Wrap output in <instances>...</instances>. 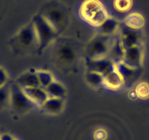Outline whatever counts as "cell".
<instances>
[{
  "label": "cell",
  "mask_w": 149,
  "mask_h": 140,
  "mask_svg": "<svg viewBox=\"0 0 149 140\" xmlns=\"http://www.w3.org/2000/svg\"><path fill=\"white\" fill-rule=\"evenodd\" d=\"M80 15L93 26H100L109 17L108 13L99 0H86L80 9Z\"/></svg>",
  "instance_id": "cell-1"
},
{
  "label": "cell",
  "mask_w": 149,
  "mask_h": 140,
  "mask_svg": "<svg viewBox=\"0 0 149 140\" xmlns=\"http://www.w3.org/2000/svg\"><path fill=\"white\" fill-rule=\"evenodd\" d=\"M38 41V51H42L54 41L56 31L42 15H37L32 20Z\"/></svg>",
  "instance_id": "cell-2"
},
{
  "label": "cell",
  "mask_w": 149,
  "mask_h": 140,
  "mask_svg": "<svg viewBox=\"0 0 149 140\" xmlns=\"http://www.w3.org/2000/svg\"><path fill=\"white\" fill-rule=\"evenodd\" d=\"M113 36L98 34L88 42L86 46L88 57L91 58H100L108 56L113 42Z\"/></svg>",
  "instance_id": "cell-3"
},
{
  "label": "cell",
  "mask_w": 149,
  "mask_h": 140,
  "mask_svg": "<svg viewBox=\"0 0 149 140\" xmlns=\"http://www.w3.org/2000/svg\"><path fill=\"white\" fill-rule=\"evenodd\" d=\"M10 105L14 111L19 113H24L35 107V105L24 94L22 88L15 82L10 85Z\"/></svg>",
  "instance_id": "cell-4"
},
{
  "label": "cell",
  "mask_w": 149,
  "mask_h": 140,
  "mask_svg": "<svg viewBox=\"0 0 149 140\" xmlns=\"http://www.w3.org/2000/svg\"><path fill=\"white\" fill-rule=\"evenodd\" d=\"M16 42L21 48L29 51L38 48V41L32 22L20 29L16 35Z\"/></svg>",
  "instance_id": "cell-5"
},
{
  "label": "cell",
  "mask_w": 149,
  "mask_h": 140,
  "mask_svg": "<svg viewBox=\"0 0 149 140\" xmlns=\"http://www.w3.org/2000/svg\"><path fill=\"white\" fill-rule=\"evenodd\" d=\"M117 33L121 45L125 50L136 45H143V34L141 30L129 28L125 24H123L121 26L119 25Z\"/></svg>",
  "instance_id": "cell-6"
},
{
  "label": "cell",
  "mask_w": 149,
  "mask_h": 140,
  "mask_svg": "<svg viewBox=\"0 0 149 140\" xmlns=\"http://www.w3.org/2000/svg\"><path fill=\"white\" fill-rule=\"evenodd\" d=\"M56 58L61 65L69 66L74 62L77 57L76 50L68 42H61L56 46Z\"/></svg>",
  "instance_id": "cell-7"
},
{
  "label": "cell",
  "mask_w": 149,
  "mask_h": 140,
  "mask_svg": "<svg viewBox=\"0 0 149 140\" xmlns=\"http://www.w3.org/2000/svg\"><path fill=\"white\" fill-rule=\"evenodd\" d=\"M144 61V51L143 45H136L125 50L122 62L128 67L140 69Z\"/></svg>",
  "instance_id": "cell-8"
},
{
  "label": "cell",
  "mask_w": 149,
  "mask_h": 140,
  "mask_svg": "<svg viewBox=\"0 0 149 140\" xmlns=\"http://www.w3.org/2000/svg\"><path fill=\"white\" fill-rule=\"evenodd\" d=\"M86 65L88 70L105 75L116 69V64L108 56L100 58H91L87 56Z\"/></svg>",
  "instance_id": "cell-9"
},
{
  "label": "cell",
  "mask_w": 149,
  "mask_h": 140,
  "mask_svg": "<svg viewBox=\"0 0 149 140\" xmlns=\"http://www.w3.org/2000/svg\"><path fill=\"white\" fill-rule=\"evenodd\" d=\"M22 90L27 98L38 107H40L49 97L45 88L40 86L29 87L22 88Z\"/></svg>",
  "instance_id": "cell-10"
},
{
  "label": "cell",
  "mask_w": 149,
  "mask_h": 140,
  "mask_svg": "<svg viewBox=\"0 0 149 140\" xmlns=\"http://www.w3.org/2000/svg\"><path fill=\"white\" fill-rule=\"evenodd\" d=\"M103 76H104L103 88L113 91H121L125 88L124 80L116 69L105 74Z\"/></svg>",
  "instance_id": "cell-11"
},
{
  "label": "cell",
  "mask_w": 149,
  "mask_h": 140,
  "mask_svg": "<svg viewBox=\"0 0 149 140\" xmlns=\"http://www.w3.org/2000/svg\"><path fill=\"white\" fill-rule=\"evenodd\" d=\"M116 69L122 78L125 88L131 87L139 75V69L131 68L124 64L122 61L116 64Z\"/></svg>",
  "instance_id": "cell-12"
},
{
  "label": "cell",
  "mask_w": 149,
  "mask_h": 140,
  "mask_svg": "<svg viewBox=\"0 0 149 140\" xmlns=\"http://www.w3.org/2000/svg\"><path fill=\"white\" fill-rule=\"evenodd\" d=\"M37 69L34 68L29 69L17 78L15 83L21 88L40 86L37 75Z\"/></svg>",
  "instance_id": "cell-13"
},
{
  "label": "cell",
  "mask_w": 149,
  "mask_h": 140,
  "mask_svg": "<svg viewBox=\"0 0 149 140\" xmlns=\"http://www.w3.org/2000/svg\"><path fill=\"white\" fill-rule=\"evenodd\" d=\"M64 98L48 97V99L40 108L47 114L58 115L64 110Z\"/></svg>",
  "instance_id": "cell-14"
},
{
  "label": "cell",
  "mask_w": 149,
  "mask_h": 140,
  "mask_svg": "<svg viewBox=\"0 0 149 140\" xmlns=\"http://www.w3.org/2000/svg\"><path fill=\"white\" fill-rule=\"evenodd\" d=\"M48 23L58 33L64 27V14L58 9L49 10L45 14L42 15Z\"/></svg>",
  "instance_id": "cell-15"
},
{
  "label": "cell",
  "mask_w": 149,
  "mask_h": 140,
  "mask_svg": "<svg viewBox=\"0 0 149 140\" xmlns=\"http://www.w3.org/2000/svg\"><path fill=\"white\" fill-rule=\"evenodd\" d=\"M125 49L121 45L118 35H113V42H112L111 47H110V52H109L108 57L113 61L116 64L122 61L124 57Z\"/></svg>",
  "instance_id": "cell-16"
},
{
  "label": "cell",
  "mask_w": 149,
  "mask_h": 140,
  "mask_svg": "<svg viewBox=\"0 0 149 140\" xmlns=\"http://www.w3.org/2000/svg\"><path fill=\"white\" fill-rule=\"evenodd\" d=\"M120 24L116 18L109 16L101 25L97 27L98 34L113 36L118 31Z\"/></svg>",
  "instance_id": "cell-17"
},
{
  "label": "cell",
  "mask_w": 149,
  "mask_h": 140,
  "mask_svg": "<svg viewBox=\"0 0 149 140\" xmlns=\"http://www.w3.org/2000/svg\"><path fill=\"white\" fill-rule=\"evenodd\" d=\"M45 89L49 97L64 98L67 94L66 87L56 80L53 81Z\"/></svg>",
  "instance_id": "cell-18"
},
{
  "label": "cell",
  "mask_w": 149,
  "mask_h": 140,
  "mask_svg": "<svg viewBox=\"0 0 149 140\" xmlns=\"http://www.w3.org/2000/svg\"><path fill=\"white\" fill-rule=\"evenodd\" d=\"M145 23L146 21L143 15L137 12L129 14L124 21V24L127 26L136 30H141L144 27Z\"/></svg>",
  "instance_id": "cell-19"
},
{
  "label": "cell",
  "mask_w": 149,
  "mask_h": 140,
  "mask_svg": "<svg viewBox=\"0 0 149 140\" xmlns=\"http://www.w3.org/2000/svg\"><path fill=\"white\" fill-rule=\"evenodd\" d=\"M86 80L87 83L92 88H103L104 76L99 72L88 70L86 74Z\"/></svg>",
  "instance_id": "cell-20"
},
{
  "label": "cell",
  "mask_w": 149,
  "mask_h": 140,
  "mask_svg": "<svg viewBox=\"0 0 149 140\" xmlns=\"http://www.w3.org/2000/svg\"><path fill=\"white\" fill-rule=\"evenodd\" d=\"M37 75L39 80L40 85L42 88H45L54 80H55L54 75L46 69H37Z\"/></svg>",
  "instance_id": "cell-21"
},
{
  "label": "cell",
  "mask_w": 149,
  "mask_h": 140,
  "mask_svg": "<svg viewBox=\"0 0 149 140\" xmlns=\"http://www.w3.org/2000/svg\"><path fill=\"white\" fill-rule=\"evenodd\" d=\"M134 89L139 99L147 100L149 98V82L140 81L136 85Z\"/></svg>",
  "instance_id": "cell-22"
},
{
  "label": "cell",
  "mask_w": 149,
  "mask_h": 140,
  "mask_svg": "<svg viewBox=\"0 0 149 140\" xmlns=\"http://www.w3.org/2000/svg\"><path fill=\"white\" fill-rule=\"evenodd\" d=\"M10 85L6 84L0 88V109L5 107L7 105H10Z\"/></svg>",
  "instance_id": "cell-23"
},
{
  "label": "cell",
  "mask_w": 149,
  "mask_h": 140,
  "mask_svg": "<svg viewBox=\"0 0 149 140\" xmlns=\"http://www.w3.org/2000/svg\"><path fill=\"white\" fill-rule=\"evenodd\" d=\"M114 8L121 12H127L132 6V0H114Z\"/></svg>",
  "instance_id": "cell-24"
},
{
  "label": "cell",
  "mask_w": 149,
  "mask_h": 140,
  "mask_svg": "<svg viewBox=\"0 0 149 140\" xmlns=\"http://www.w3.org/2000/svg\"><path fill=\"white\" fill-rule=\"evenodd\" d=\"M93 137L94 140H106L108 137V133L104 128H99L95 130Z\"/></svg>",
  "instance_id": "cell-25"
},
{
  "label": "cell",
  "mask_w": 149,
  "mask_h": 140,
  "mask_svg": "<svg viewBox=\"0 0 149 140\" xmlns=\"http://www.w3.org/2000/svg\"><path fill=\"white\" fill-rule=\"evenodd\" d=\"M8 75L3 68L0 67V88L5 85L8 82Z\"/></svg>",
  "instance_id": "cell-26"
},
{
  "label": "cell",
  "mask_w": 149,
  "mask_h": 140,
  "mask_svg": "<svg viewBox=\"0 0 149 140\" xmlns=\"http://www.w3.org/2000/svg\"><path fill=\"white\" fill-rule=\"evenodd\" d=\"M127 96H128V98H130V100H132V101L137 100V98H137V94H136L134 89L130 90V91L128 92V94H127Z\"/></svg>",
  "instance_id": "cell-27"
},
{
  "label": "cell",
  "mask_w": 149,
  "mask_h": 140,
  "mask_svg": "<svg viewBox=\"0 0 149 140\" xmlns=\"http://www.w3.org/2000/svg\"><path fill=\"white\" fill-rule=\"evenodd\" d=\"M13 137L8 134H3L0 135V140H13Z\"/></svg>",
  "instance_id": "cell-28"
},
{
  "label": "cell",
  "mask_w": 149,
  "mask_h": 140,
  "mask_svg": "<svg viewBox=\"0 0 149 140\" xmlns=\"http://www.w3.org/2000/svg\"><path fill=\"white\" fill-rule=\"evenodd\" d=\"M13 140H18V139H15V138H14L13 139Z\"/></svg>",
  "instance_id": "cell-29"
}]
</instances>
